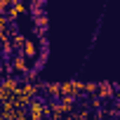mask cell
<instances>
[{
  "label": "cell",
  "instance_id": "6da1fadb",
  "mask_svg": "<svg viewBox=\"0 0 120 120\" xmlns=\"http://www.w3.org/2000/svg\"><path fill=\"white\" fill-rule=\"evenodd\" d=\"M45 101L42 99H38V97H33L31 99V104L26 106V111H28V120H38V118H42L45 115Z\"/></svg>",
  "mask_w": 120,
  "mask_h": 120
},
{
  "label": "cell",
  "instance_id": "7a4b0ae2",
  "mask_svg": "<svg viewBox=\"0 0 120 120\" xmlns=\"http://www.w3.org/2000/svg\"><path fill=\"white\" fill-rule=\"evenodd\" d=\"M10 68H12V71H17V73H28V64H26V56H24L21 52H17V54L12 56V64H10Z\"/></svg>",
  "mask_w": 120,
  "mask_h": 120
},
{
  "label": "cell",
  "instance_id": "3957f363",
  "mask_svg": "<svg viewBox=\"0 0 120 120\" xmlns=\"http://www.w3.org/2000/svg\"><path fill=\"white\" fill-rule=\"evenodd\" d=\"M24 12H26V3H24V0H17V3H12V5H10V10H7L5 14H7V19H12V21H14V19H19Z\"/></svg>",
  "mask_w": 120,
  "mask_h": 120
},
{
  "label": "cell",
  "instance_id": "277c9868",
  "mask_svg": "<svg viewBox=\"0 0 120 120\" xmlns=\"http://www.w3.org/2000/svg\"><path fill=\"white\" fill-rule=\"evenodd\" d=\"M115 92V85L113 82H97V97L99 99H111Z\"/></svg>",
  "mask_w": 120,
  "mask_h": 120
},
{
  "label": "cell",
  "instance_id": "5b68a950",
  "mask_svg": "<svg viewBox=\"0 0 120 120\" xmlns=\"http://www.w3.org/2000/svg\"><path fill=\"white\" fill-rule=\"evenodd\" d=\"M40 90H45V92H47L49 97H54V99L61 97V82H42Z\"/></svg>",
  "mask_w": 120,
  "mask_h": 120
},
{
  "label": "cell",
  "instance_id": "8992f818",
  "mask_svg": "<svg viewBox=\"0 0 120 120\" xmlns=\"http://www.w3.org/2000/svg\"><path fill=\"white\" fill-rule=\"evenodd\" d=\"M0 87H3V90H7V92H12V94H14V92L19 90V80H17L14 75H7V78H5L3 82H0Z\"/></svg>",
  "mask_w": 120,
  "mask_h": 120
},
{
  "label": "cell",
  "instance_id": "52a82bcc",
  "mask_svg": "<svg viewBox=\"0 0 120 120\" xmlns=\"http://www.w3.org/2000/svg\"><path fill=\"white\" fill-rule=\"evenodd\" d=\"M33 19H35V26H38V33H40V38H45V28H47V14H45V12H40V14H35Z\"/></svg>",
  "mask_w": 120,
  "mask_h": 120
},
{
  "label": "cell",
  "instance_id": "ba28073f",
  "mask_svg": "<svg viewBox=\"0 0 120 120\" xmlns=\"http://www.w3.org/2000/svg\"><path fill=\"white\" fill-rule=\"evenodd\" d=\"M10 40H12V47H14V52H21V47H24V42H26V35H21L19 31H14V33L10 35Z\"/></svg>",
  "mask_w": 120,
  "mask_h": 120
},
{
  "label": "cell",
  "instance_id": "9c48e42d",
  "mask_svg": "<svg viewBox=\"0 0 120 120\" xmlns=\"http://www.w3.org/2000/svg\"><path fill=\"white\" fill-rule=\"evenodd\" d=\"M66 120H92V115H90V111L80 108V111H73V113H68V115H66Z\"/></svg>",
  "mask_w": 120,
  "mask_h": 120
},
{
  "label": "cell",
  "instance_id": "30bf717a",
  "mask_svg": "<svg viewBox=\"0 0 120 120\" xmlns=\"http://www.w3.org/2000/svg\"><path fill=\"white\" fill-rule=\"evenodd\" d=\"M21 54H24L26 59H33V56L38 54V52H35V45H33L31 40H26V42H24V47H21Z\"/></svg>",
  "mask_w": 120,
  "mask_h": 120
},
{
  "label": "cell",
  "instance_id": "8fae6325",
  "mask_svg": "<svg viewBox=\"0 0 120 120\" xmlns=\"http://www.w3.org/2000/svg\"><path fill=\"white\" fill-rule=\"evenodd\" d=\"M3 38H7V17L0 14V40Z\"/></svg>",
  "mask_w": 120,
  "mask_h": 120
},
{
  "label": "cell",
  "instance_id": "7c38bea8",
  "mask_svg": "<svg viewBox=\"0 0 120 120\" xmlns=\"http://www.w3.org/2000/svg\"><path fill=\"white\" fill-rule=\"evenodd\" d=\"M61 94H71V97H75V90H73V80L71 82H61ZM78 99V97H75Z\"/></svg>",
  "mask_w": 120,
  "mask_h": 120
},
{
  "label": "cell",
  "instance_id": "4fadbf2b",
  "mask_svg": "<svg viewBox=\"0 0 120 120\" xmlns=\"http://www.w3.org/2000/svg\"><path fill=\"white\" fill-rule=\"evenodd\" d=\"M82 92L90 97V94H97V82H85L82 85Z\"/></svg>",
  "mask_w": 120,
  "mask_h": 120
},
{
  "label": "cell",
  "instance_id": "5bb4252c",
  "mask_svg": "<svg viewBox=\"0 0 120 120\" xmlns=\"http://www.w3.org/2000/svg\"><path fill=\"white\" fill-rule=\"evenodd\" d=\"M12 3H17V0H0V14H5V12L10 10Z\"/></svg>",
  "mask_w": 120,
  "mask_h": 120
},
{
  "label": "cell",
  "instance_id": "9a60e30c",
  "mask_svg": "<svg viewBox=\"0 0 120 120\" xmlns=\"http://www.w3.org/2000/svg\"><path fill=\"white\" fill-rule=\"evenodd\" d=\"M82 85H85L82 80H73V90H75V97H80V94H82Z\"/></svg>",
  "mask_w": 120,
  "mask_h": 120
},
{
  "label": "cell",
  "instance_id": "2e32d148",
  "mask_svg": "<svg viewBox=\"0 0 120 120\" xmlns=\"http://www.w3.org/2000/svg\"><path fill=\"white\" fill-rule=\"evenodd\" d=\"M113 97H115V99H118V104H120V85L115 87V92H113Z\"/></svg>",
  "mask_w": 120,
  "mask_h": 120
}]
</instances>
